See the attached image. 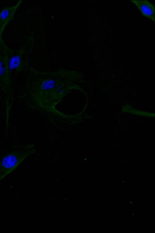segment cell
I'll list each match as a JSON object with an SVG mask.
<instances>
[{
	"label": "cell",
	"mask_w": 155,
	"mask_h": 233,
	"mask_svg": "<svg viewBox=\"0 0 155 233\" xmlns=\"http://www.w3.org/2000/svg\"><path fill=\"white\" fill-rule=\"evenodd\" d=\"M25 146H15L14 149L0 160V179L14 170L28 156Z\"/></svg>",
	"instance_id": "obj_1"
},
{
	"label": "cell",
	"mask_w": 155,
	"mask_h": 233,
	"mask_svg": "<svg viewBox=\"0 0 155 233\" xmlns=\"http://www.w3.org/2000/svg\"><path fill=\"white\" fill-rule=\"evenodd\" d=\"M10 48L0 38V87L6 94L9 93L11 84L8 65Z\"/></svg>",
	"instance_id": "obj_2"
},
{
	"label": "cell",
	"mask_w": 155,
	"mask_h": 233,
	"mask_svg": "<svg viewBox=\"0 0 155 233\" xmlns=\"http://www.w3.org/2000/svg\"><path fill=\"white\" fill-rule=\"evenodd\" d=\"M24 48L21 47L17 50L10 48L9 53L8 65L9 71L19 73L25 70L27 62L25 60Z\"/></svg>",
	"instance_id": "obj_3"
},
{
	"label": "cell",
	"mask_w": 155,
	"mask_h": 233,
	"mask_svg": "<svg viewBox=\"0 0 155 233\" xmlns=\"http://www.w3.org/2000/svg\"><path fill=\"white\" fill-rule=\"evenodd\" d=\"M19 1L14 5L3 8L0 12V38L8 24L13 20L17 9L22 2Z\"/></svg>",
	"instance_id": "obj_4"
},
{
	"label": "cell",
	"mask_w": 155,
	"mask_h": 233,
	"mask_svg": "<svg viewBox=\"0 0 155 233\" xmlns=\"http://www.w3.org/2000/svg\"><path fill=\"white\" fill-rule=\"evenodd\" d=\"M137 7L142 14L154 22L155 8L148 0H130Z\"/></svg>",
	"instance_id": "obj_5"
}]
</instances>
